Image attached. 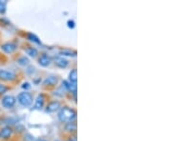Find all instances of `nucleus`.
I'll return each mask as SVG.
<instances>
[{"label": "nucleus", "mask_w": 172, "mask_h": 141, "mask_svg": "<svg viewBox=\"0 0 172 141\" xmlns=\"http://www.w3.org/2000/svg\"><path fill=\"white\" fill-rule=\"evenodd\" d=\"M59 118L61 122L71 123L77 118V113L73 109L64 107L62 108L59 113Z\"/></svg>", "instance_id": "nucleus-1"}, {"label": "nucleus", "mask_w": 172, "mask_h": 141, "mask_svg": "<svg viewBox=\"0 0 172 141\" xmlns=\"http://www.w3.org/2000/svg\"><path fill=\"white\" fill-rule=\"evenodd\" d=\"M17 100L20 105H22L24 107H29L31 106V104L33 103V96L31 95V93L27 92H23L18 95Z\"/></svg>", "instance_id": "nucleus-2"}, {"label": "nucleus", "mask_w": 172, "mask_h": 141, "mask_svg": "<svg viewBox=\"0 0 172 141\" xmlns=\"http://www.w3.org/2000/svg\"><path fill=\"white\" fill-rule=\"evenodd\" d=\"M15 75L14 72L6 71V70H0V79L4 80V81H13L15 79Z\"/></svg>", "instance_id": "nucleus-3"}, {"label": "nucleus", "mask_w": 172, "mask_h": 141, "mask_svg": "<svg viewBox=\"0 0 172 141\" xmlns=\"http://www.w3.org/2000/svg\"><path fill=\"white\" fill-rule=\"evenodd\" d=\"M15 102H17V99L13 95H6L4 96L2 99V105L5 108H12L14 106Z\"/></svg>", "instance_id": "nucleus-4"}, {"label": "nucleus", "mask_w": 172, "mask_h": 141, "mask_svg": "<svg viewBox=\"0 0 172 141\" xmlns=\"http://www.w3.org/2000/svg\"><path fill=\"white\" fill-rule=\"evenodd\" d=\"M1 49L5 51V53L7 54H12L14 53V51H15V49H17V45L14 44V43H5L1 46Z\"/></svg>", "instance_id": "nucleus-5"}, {"label": "nucleus", "mask_w": 172, "mask_h": 141, "mask_svg": "<svg viewBox=\"0 0 172 141\" xmlns=\"http://www.w3.org/2000/svg\"><path fill=\"white\" fill-rule=\"evenodd\" d=\"M59 108H60V103L59 101H53V102H51L48 106H47L46 112L54 113V112L56 111V110H59Z\"/></svg>", "instance_id": "nucleus-6"}, {"label": "nucleus", "mask_w": 172, "mask_h": 141, "mask_svg": "<svg viewBox=\"0 0 172 141\" xmlns=\"http://www.w3.org/2000/svg\"><path fill=\"white\" fill-rule=\"evenodd\" d=\"M38 63L39 65L43 66V67H47L51 64V58L46 54H42L38 59Z\"/></svg>", "instance_id": "nucleus-7"}, {"label": "nucleus", "mask_w": 172, "mask_h": 141, "mask_svg": "<svg viewBox=\"0 0 172 141\" xmlns=\"http://www.w3.org/2000/svg\"><path fill=\"white\" fill-rule=\"evenodd\" d=\"M55 63L59 68H66L68 66V60L63 58V57H56L55 59Z\"/></svg>", "instance_id": "nucleus-8"}, {"label": "nucleus", "mask_w": 172, "mask_h": 141, "mask_svg": "<svg viewBox=\"0 0 172 141\" xmlns=\"http://www.w3.org/2000/svg\"><path fill=\"white\" fill-rule=\"evenodd\" d=\"M12 133H13V131L10 127H4L1 130V132H0V137L2 138H9L11 137Z\"/></svg>", "instance_id": "nucleus-9"}, {"label": "nucleus", "mask_w": 172, "mask_h": 141, "mask_svg": "<svg viewBox=\"0 0 172 141\" xmlns=\"http://www.w3.org/2000/svg\"><path fill=\"white\" fill-rule=\"evenodd\" d=\"M57 83V77L56 76H49L43 81V85L45 86H53Z\"/></svg>", "instance_id": "nucleus-10"}, {"label": "nucleus", "mask_w": 172, "mask_h": 141, "mask_svg": "<svg viewBox=\"0 0 172 141\" xmlns=\"http://www.w3.org/2000/svg\"><path fill=\"white\" fill-rule=\"evenodd\" d=\"M44 101H45V98H44L43 95H38V98H36V100H35V108L38 109V110L41 109L44 105Z\"/></svg>", "instance_id": "nucleus-11"}, {"label": "nucleus", "mask_w": 172, "mask_h": 141, "mask_svg": "<svg viewBox=\"0 0 172 141\" xmlns=\"http://www.w3.org/2000/svg\"><path fill=\"white\" fill-rule=\"evenodd\" d=\"M69 80H70V83H73V84H77V70L76 69L71 71L70 75H69Z\"/></svg>", "instance_id": "nucleus-12"}, {"label": "nucleus", "mask_w": 172, "mask_h": 141, "mask_svg": "<svg viewBox=\"0 0 172 141\" xmlns=\"http://www.w3.org/2000/svg\"><path fill=\"white\" fill-rule=\"evenodd\" d=\"M28 38H29L31 41H33V42L36 43V44H40L39 38H38L35 34H28Z\"/></svg>", "instance_id": "nucleus-13"}, {"label": "nucleus", "mask_w": 172, "mask_h": 141, "mask_svg": "<svg viewBox=\"0 0 172 141\" xmlns=\"http://www.w3.org/2000/svg\"><path fill=\"white\" fill-rule=\"evenodd\" d=\"M65 128H66L67 131H69V132H74V131L77 130V125H76L75 123H73V122L67 123V125H66Z\"/></svg>", "instance_id": "nucleus-14"}, {"label": "nucleus", "mask_w": 172, "mask_h": 141, "mask_svg": "<svg viewBox=\"0 0 172 141\" xmlns=\"http://www.w3.org/2000/svg\"><path fill=\"white\" fill-rule=\"evenodd\" d=\"M27 54L30 55V56H32V57H35L36 54H38V51H36L35 48H30L27 50Z\"/></svg>", "instance_id": "nucleus-15"}, {"label": "nucleus", "mask_w": 172, "mask_h": 141, "mask_svg": "<svg viewBox=\"0 0 172 141\" xmlns=\"http://www.w3.org/2000/svg\"><path fill=\"white\" fill-rule=\"evenodd\" d=\"M60 54H61V55H67V56H75V55H76V53H72L71 51L64 50V51H60Z\"/></svg>", "instance_id": "nucleus-16"}, {"label": "nucleus", "mask_w": 172, "mask_h": 141, "mask_svg": "<svg viewBox=\"0 0 172 141\" xmlns=\"http://www.w3.org/2000/svg\"><path fill=\"white\" fill-rule=\"evenodd\" d=\"M18 63L19 64H21V65H27L28 64V62H29V60L26 58L25 56H23V57H20V58L18 59Z\"/></svg>", "instance_id": "nucleus-17"}, {"label": "nucleus", "mask_w": 172, "mask_h": 141, "mask_svg": "<svg viewBox=\"0 0 172 141\" xmlns=\"http://www.w3.org/2000/svg\"><path fill=\"white\" fill-rule=\"evenodd\" d=\"M6 12V2L0 1V13H4Z\"/></svg>", "instance_id": "nucleus-18"}, {"label": "nucleus", "mask_w": 172, "mask_h": 141, "mask_svg": "<svg viewBox=\"0 0 172 141\" xmlns=\"http://www.w3.org/2000/svg\"><path fill=\"white\" fill-rule=\"evenodd\" d=\"M7 91H8L7 87H5L4 85L0 84V95H3V93H5Z\"/></svg>", "instance_id": "nucleus-19"}, {"label": "nucleus", "mask_w": 172, "mask_h": 141, "mask_svg": "<svg viewBox=\"0 0 172 141\" xmlns=\"http://www.w3.org/2000/svg\"><path fill=\"white\" fill-rule=\"evenodd\" d=\"M67 23H68V27L69 28H71V29H74L75 28V22L73 21V20H69V21L67 22Z\"/></svg>", "instance_id": "nucleus-20"}, {"label": "nucleus", "mask_w": 172, "mask_h": 141, "mask_svg": "<svg viewBox=\"0 0 172 141\" xmlns=\"http://www.w3.org/2000/svg\"><path fill=\"white\" fill-rule=\"evenodd\" d=\"M22 88H24V89H29V88H30V84H29V83H24V84L22 85Z\"/></svg>", "instance_id": "nucleus-21"}, {"label": "nucleus", "mask_w": 172, "mask_h": 141, "mask_svg": "<svg viewBox=\"0 0 172 141\" xmlns=\"http://www.w3.org/2000/svg\"><path fill=\"white\" fill-rule=\"evenodd\" d=\"M35 141H44V140H42V139H38V140H35Z\"/></svg>", "instance_id": "nucleus-22"}, {"label": "nucleus", "mask_w": 172, "mask_h": 141, "mask_svg": "<svg viewBox=\"0 0 172 141\" xmlns=\"http://www.w3.org/2000/svg\"><path fill=\"white\" fill-rule=\"evenodd\" d=\"M68 141H76L75 139H70V140H68Z\"/></svg>", "instance_id": "nucleus-23"}]
</instances>
